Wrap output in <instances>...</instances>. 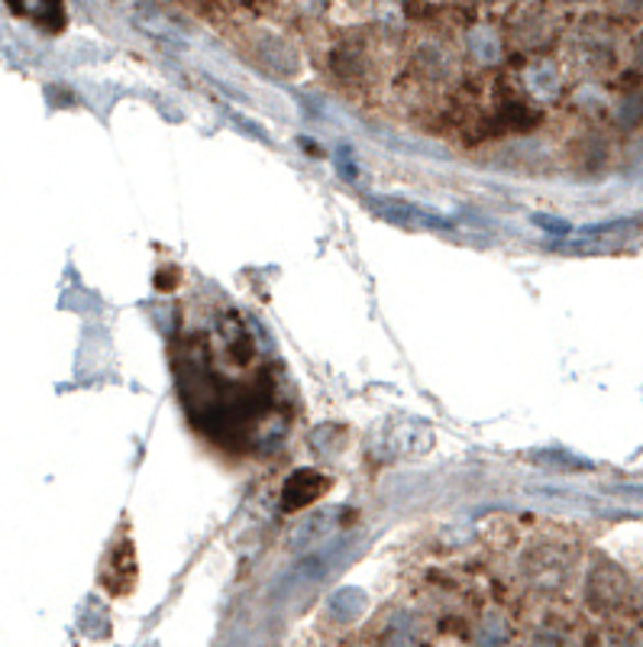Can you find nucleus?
Listing matches in <instances>:
<instances>
[{"label":"nucleus","mask_w":643,"mask_h":647,"mask_svg":"<svg viewBox=\"0 0 643 647\" xmlns=\"http://www.w3.org/2000/svg\"><path fill=\"white\" fill-rule=\"evenodd\" d=\"M327 486H330V479L320 476V472H292V479L282 486V509H285V512H301V509H307L311 502H317V499L327 492Z\"/></svg>","instance_id":"obj_1"}]
</instances>
